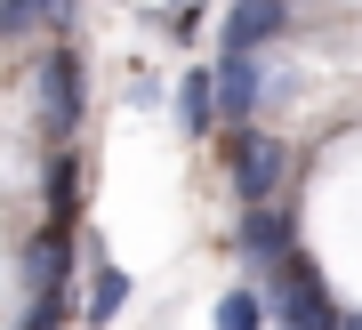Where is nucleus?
Returning a JSON list of instances; mask_svg holds the SVG:
<instances>
[{"label":"nucleus","mask_w":362,"mask_h":330,"mask_svg":"<svg viewBox=\"0 0 362 330\" xmlns=\"http://www.w3.org/2000/svg\"><path fill=\"white\" fill-rule=\"evenodd\" d=\"M73 202H81V161L57 153V161H49V210H57V226L73 217Z\"/></svg>","instance_id":"9d476101"},{"label":"nucleus","mask_w":362,"mask_h":330,"mask_svg":"<svg viewBox=\"0 0 362 330\" xmlns=\"http://www.w3.org/2000/svg\"><path fill=\"white\" fill-rule=\"evenodd\" d=\"M81 113H89V64H81V49H49L40 57V121L73 137Z\"/></svg>","instance_id":"7ed1b4c3"},{"label":"nucleus","mask_w":362,"mask_h":330,"mask_svg":"<svg viewBox=\"0 0 362 330\" xmlns=\"http://www.w3.org/2000/svg\"><path fill=\"white\" fill-rule=\"evenodd\" d=\"M40 25H73V0H0V40H25Z\"/></svg>","instance_id":"0eeeda50"},{"label":"nucleus","mask_w":362,"mask_h":330,"mask_svg":"<svg viewBox=\"0 0 362 330\" xmlns=\"http://www.w3.org/2000/svg\"><path fill=\"white\" fill-rule=\"evenodd\" d=\"M258 97H266V73H258V57L226 49V57H218V121L250 129V121H258Z\"/></svg>","instance_id":"20e7f679"},{"label":"nucleus","mask_w":362,"mask_h":330,"mask_svg":"<svg viewBox=\"0 0 362 330\" xmlns=\"http://www.w3.org/2000/svg\"><path fill=\"white\" fill-rule=\"evenodd\" d=\"M346 330H362V314H346Z\"/></svg>","instance_id":"9b49d317"},{"label":"nucleus","mask_w":362,"mask_h":330,"mask_svg":"<svg viewBox=\"0 0 362 330\" xmlns=\"http://www.w3.org/2000/svg\"><path fill=\"white\" fill-rule=\"evenodd\" d=\"M242 250L258 258V266H282V258H290V217L274 210V202H258V210L242 217Z\"/></svg>","instance_id":"423d86ee"},{"label":"nucleus","mask_w":362,"mask_h":330,"mask_svg":"<svg viewBox=\"0 0 362 330\" xmlns=\"http://www.w3.org/2000/svg\"><path fill=\"white\" fill-rule=\"evenodd\" d=\"M226 169H233V193L258 210V202H274V193H282V178H290V153H282V137H266V129L250 121V129H233Z\"/></svg>","instance_id":"f03ea898"},{"label":"nucleus","mask_w":362,"mask_h":330,"mask_svg":"<svg viewBox=\"0 0 362 330\" xmlns=\"http://www.w3.org/2000/svg\"><path fill=\"white\" fill-rule=\"evenodd\" d=\"M209 330H266V298H258V290H226Z\"/></svg>","instance_id":"1a4fd4ad"},{"label":"nucleus","mask_w":362,"mask_h":330,"mask_svg":"<svg viewBox=\"0 0 362 330\" xmlns=\"http://www.w3.org/2000/svg\"><path fill=\"white\" fill-rule=\"evenodd\" d=\"M177 129L185 137H209V129H218V73L194 64V73L177 81Z\"/></svg>","instance_id":"39448f33"},{"label":"nucleus","mask_w":362,"mask_h":330,"mask_svg":"<svg viewBox=\"0 0 362 330\" xmlns=\"http://www.w3.org/2000/svg\"><path fill=\"white\" fill-rule=\"evenodd\" d=\"M266 314H282V330H346L338 322V306L322 290V274L306 266V258H282V266H266Z\"/></svg>","instance_id":"f257e3e1"},{"label":"nucleus","mask_w":362,"mask_h":330,"mask_svg":"<svg viewBox=\"0 0 362 330\" xmlns=\"http://www.w3.org/2000/svg\"><path fill=\"white\" fill-rule=\"evenodd\" d=\"M121 306H129V274H121L113 258H97V274H89V298H81V314H89V322H113Z\"/></svg>","instance_id":"6e6552de"}]
</instances>
